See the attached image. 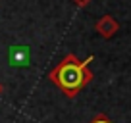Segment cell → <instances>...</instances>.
<instances>
[{
    "label": "cell",
    "mask_w": 131,
    "mask_h": 123,
    "mask_svg": "<svg viewBox=\"0 0 131 123\" xmlns=\"http://www.w3.org/2000/svg\"><path fill=\"white\" fill-rule=\"evenodd\" d=\"M8 60L12 66H17V67H23V66H29V60H31V54H29V48L23 44H17L10 50L8 54Z\"/></svg>",
    "instance_id": "cell-3"
},
{
    "label": "cell",
    "mask_w": 131,
    "mask_h": 123,
    "mask_svg": "<svg viewBox=\"0 0 131 123\" xmlns=\"http://www.w3.org/2000/svg\"><path fill=\"white\" fill-rule=\"evenodd\" d=\"M2 92H4V87H2V83H0V94H2Z\"/></svg>",
    "instance_id": "cell-6"
},
{
    "label": "cell",
    "mask_w": 131,
    "mask_h": 123,
    "mask_svg": "<svg viewBox=\"0 0 131 123\" xmlns=\"http://www.w3.org/2000/svg\"><path fill=\"white\" fill-rule=\"evenodd\" d=\"M91 123H112V121L106 117V115H96V117H94Z\"/></svg>",
    "instance_id": "cell-4"
},
{
    "label": "cell",
    "mask_w": 131,
    "mask_h": 123,
    "mask_svg": "<svg viewBox=\"0 0 131 123\" xmlns=\"http://www.w3.org/2000/svg\"><path fill=\"white\" fill-rule=\"evenodd\" d=\"M93 61V56L87 60H77L75 54H68L64 60L50 71V81L62 89L66 96L75 98L79 94V90L93 81V71L89 69V64Z\"/></svg>",
    "instance_id": "cell-1"
},
{
    "label": "cell",
    "mask_w": 131,
    "mask_h": 123,
    "mask_svg": "<svg viewBox=\"0 0 131 123\" xmlns=\"http://www.w3.org/2000/svg\"><path fill=\"white\" fill-rule=\"evenodd\" d=\"M94 29H96V33L102 39H112L119 31V23L112 16H102L96 23H94Z\"/></svg>",
    "instance_id": "cell-2"
},
{
    "label": "cell",
    "mask_w": 131,
    "mask_h": 123,
    "mask_svg": "<svg viewBox=\"0 0 131 123\" xmlns=\"http://www.w3.org/2000/svg\"><path fill=\"white\" fill-rule=\"evenodd\" d=\"M71 2H73V4H77L79 8H85V6L91 2V0H71Z\"/></svg>",
    "instance_id": "cell-5"
}]
</instances>
